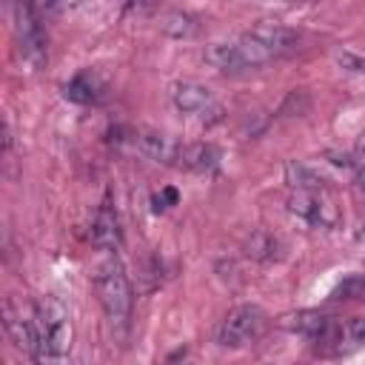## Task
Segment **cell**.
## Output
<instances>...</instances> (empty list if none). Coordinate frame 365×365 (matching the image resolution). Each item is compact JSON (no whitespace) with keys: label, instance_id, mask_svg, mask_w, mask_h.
I'll return each instance as SVG.
<instances>
[{"label":"cell","instance_id":"1","mask_svg":"<svg viewBox=\"0 0 365 365\" xmlns=\"http://www.w3.org/2000/svg\"><path fill=\"white\" fill-rule=\"evenodd\" d=\"M94 291H97V299H100L108 322L125 328L128 325V314H131V285H128L125 268H123V262L117 257H108L97 268Z\"/></svg>","mask_w":365,"mask_h":365},{"label":"cell","instance_id":"2","mask_svg":"<svg viewBox=\"0 0 365 365\" xmlns=\"http://www.w3.org/2000/svg\"><path fill=\"white\" fill-rule=\"evenodd\" d=\"M34 322H37V339H40V354L46 356H60L68 351V311L57 297H43L34 305Z\"/></svg>","mask_w":365,"mask_h":365},{"label":"cell","instance_id":"3","mask_svg":"<svg viewBox=\"0 0 365 365\" xmlns=\"http://www.w3.org/2000/svg\"><path fill=\"white\" fill-rule=\"evenodd\" d=\"M268 328V314L259 305H240L225 314V319L217 328V342L225 348H240L262 336Z\"/></svg>","mask_w":365,"mask_h":365},{"label":"cell","instance_id":"4","mask_svg":"<svg viewBox=\"0 0 365 365\" xmlns=\"http://www.w3.org/2000/svg\"><path fill=\"white\" fill-rule=\"evenodd\" d=\"M14 34L20 43V54L31 68L46 63V34L34 14V6H14Z\"/></svg>","mask_w":365,"mask_h":365},{"label":"cell","instance_id":"5","mask_svg":"<svg viewBox=\"0 0 365 365\" xmlns=\"http://www.w3.org/2000/svg\"><path fill=\"white\" fill-rule=\"evenodd\" d=\"M3 319L6 331L14 339L17 348H26L31 354H40V339H37V322H34V308H23L20 299L9 297L3 305Z\"/></svg>","mask_w":365,"mask_h":365},{"label":"cell","instance_id":"6","mask_svg":"<svg viewBox=\"0 0 365 365\" xmlns=\"http://www.w3.org/2000/svg\"><path fill=\"white\" fill-rule=\"evenodd\" d=\"M288 211L314 222V225H331L336 222V208L322 191H291Z\"/></svg>","mask_w":365,"mask_h":365},{"label":"cell","instance_id":"7","mask_svg":"<svg viewBox=\"0 0 365 365\" xmlns=\"http://www.w3.org/2000/svg\"><path fill=\"white\" fill-rule=\"evenodd\" d=\"M248 37L257 40L271 57L288 54V51H294L297 43H299V34H297L294 29H288V26H282V23H268V20L257 23V26L248 31Z\"/></svg>","mask_w":365,"mask_h":365},{"label":"cell","instance_id":"8","mask_svg":"<svg viewBox=\"0 0 365 365\" xmlns=\"http://www.w3.org/2000/svg\"><path fill=\"white\" fill-rule=\"evenodd\" d=\"M171 100L182 114L202 117V120H205V114H217L220 111L214 97H211V91L205 86H200V83H177L171 88Z\"/></svg>","mask_w":365,"mask_h":365},{"label":"cell","instance_id":"9","mask_svg":"<svg viewBox=\"0 0 365 365\" xmlns=\"http://www.w3.org/2000/svg\"><path fill=\"white\" fill-rule=\"evenodd\" d=\"M137 148L151 157L154 163H163V165H177L180 163V151H182V143L168 137V134H160V131H140L134 137Z\"/></svg>","mask_w":365,"mask_h":365},{"label":"cell","instance_id":"10","mask_svg":"<svg viewBox=\"0 0 365 365\" xmlns=\"http://www.w3.org/2000/svg\"><path fill=\"white\" fill-rule=\"evenodd\" d=\"M63 94H66V100H71V103L91 106V103H100V100L106 97V86H103V80H100L91 68H86V71L74 74V77L66 83Z\"/></svg>","mask_w":365,"mask_h":365},{"label":"cell","instance_id":"11","mask_svg":"<svg viewBox=\"0 0 365 365\" xmlns=\"http://www.w3.org/2000/svg\"><path fill=\"white\" fill-rule=\"evenodd\" d=\"M205 63L225 71V74H242V71H251L242 51H240V43H211L205 48Z\"/></svg>","mask_w":365,"mask_h":365},{"label":"cell","instance_id":"12","mask_svg":"<svg viewBox=\"0 0 365 365\" xmlns=\"http://www.w3.org/2000/svg\"><path fill=\"white\" fill-rule=\"evenodd\" d=\"M120 240H123V231H120L117 214L108 205H100V211H97V217L91 222V242L97 248H103V251H111V248L120 245Z\"/></svg>","mask_w":365,"mask_h":365},{"label":"cell","instance_id":"13","mask_svg":"<svg viewBox=\"0 0 365 365\" xmlns=\"http://www.w3.org/2000/svg\"><path fill=\"white\" fill-rule=\"evenodd\" d=\"M217 163H220V151L214 145H208V143H182L177 168H185V171H211Z\"/></svg>","mask_w":365,"mask_h":365},{"label":"cell","instance_id":"14","mask_svg":"<svg viewBox=\"0 0 365 365\" xmlns=\"http://www.w3.org/2000/svg\"><path fill=\"white\" fill-rule=\"evenodd\" d=\"M328 322H331V317H325V314H319V311H297V314L282 317V325H285V328L305 334L311 342L325 331Z\"/></svg>","mask_w":365,"mask_h":365},{"label":"cell","instance_id":"15","mask_svg":"<svg viewBox=\"0 0 365 365\" xmlns=\"http://www.w3.org/2000/svg\"><path fill=\"white\" fill-rule=\"evenodd\" d=\"M285 180L294 191H322V177L314 174L305 163H288L285 165Z\"/></svg>","mask_w":365,"mask_h":365},{"label":"cell","instance_id":"16","mask_svg":"<svg viewBox=\"0 0 365 365\" xmlns=\"http://www.w3.org/2000/svg\"><path fill=\"white\" fill-rule=\"evenodd\" d=\"M245 254L251 259H271L277 254V240L265 231H254L248 240H245Z\"/></svg>","mask_w":365,"mask_h":365},{"label":"cell","instance_id":"17","mask_svg":"<svg viewBox=\"0 0 365 365\" xmlns=\"http://www.w3.org/2000/svg\"><path fill=\"white\" fill-rule=\"evenodd\" d=\"M163 31H168L171 37H191L197 31V20L185 11H171L163 20Z\"/></svg>","mask_w":365,"mask_h":365},{"label":"cell","instance_id":"18","mask_svg":"<svg viewBox=\"0 0 365 365\" xmlns=\"http://www.w3.org/2000/svg\"><path fill=\"white\" fill-rule=\"evenodd\" d=\"M365 294V277L362 274H351V277H345L336 288H334V299H356V297H362Z\"/></svg>","mask_w":365,"mask_h":365},{"label":"cell","instance_id":"19","mask_svg":"<svg viewBox=\"0 0 365 365\" xmlns=\"http://www.w3.org/2000/svg\"><path fill=\"white\" fill-rule=\"evenodd\" d=\"M336 60H339V66H342L345 71H354V74H362V77H365V60H362L359 54H354V51H342Z\"/></svg>","mask_w":365,"mask_h":365},{"label":"cell","instance_id":"20","mask_svg":"<svg viewBox=\"0 0 365 365\" xmlns=\"http://www.w3.org/2000/svg\"><path fill=\"white\" fill-rule=\"evenodd\" d=\"M154 211H165V208H171L174 202H177V191L174 188H163L160 194H154Z\"/></svg>","mask_w":365,"mask_h":365},{"label":"cell","instance_id":"21","mask_svg":"<svg viewBox=\"0 0 365 365\" xmlns=\"http://www.w3.org/2000/svg\"><path fill=\"white\" fill-rule=\"evenodd\" d=\"M348 334H351V339H354V342H365V314H362V317H356V319H351Z\"/></svg>","mask_w":365,"mask_h":365},{"label":"cell","instance_id":"22","mask_svg":"<svg viewBox=\"0 0 365 365\" xmlns=\"http://www.w3.org/2000/svg\"><path fill=\"white\" fill-rule=\"evenodd\" d=\"M359 157H362V163H365V137L359 140Z\"/></svg>","mask_w":365,"mask_h":365}]
</instances>
